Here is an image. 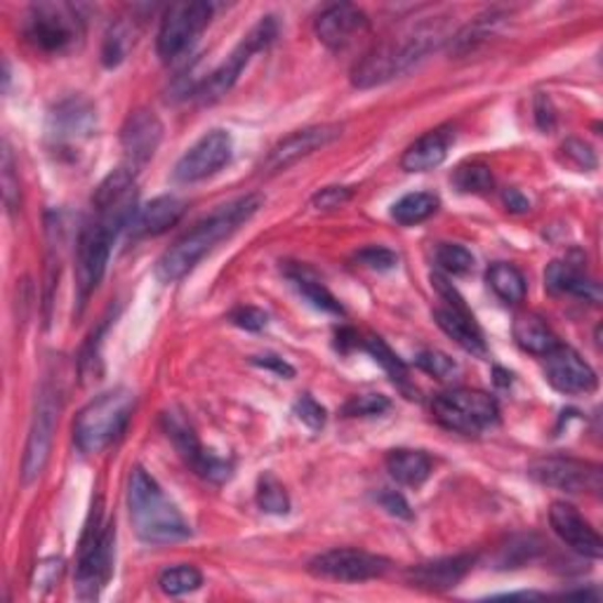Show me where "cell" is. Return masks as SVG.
<instances>
[{
    "label": "cell",
    "instance_id": "ffe728a7",
    "mask_svg": "<svg viewBox=\"0 0 603 603\" xmlns=\"http://www.w3.org/2000/svg\"><path fill=\"white\" fill-rule=\"evenodd\" d=\"M549 524L561 540L587 559L603 557V540L601 535L587 524L582 514L568 502H554L549 507Z\"/></svg>",
    "mask_w": 603,
    "mask_h": 603
},
{
    "label": "cell",
    "instance_id": "9c48e42d",
    "mask_svg": "<svg viewBox=\"0 0 603 603\" xmlns=\"http://www.w3.org/2000/svg\"><path fill=\"white\" fill-rule=\"evenodd\" d=\"M57 415H59V397L53 387H43L36 399L34 420H31V429L24 448L22 460V481L29 485L34 483L51 460L53 453V438L57 429Z\"/></svg>",
    "mask_w": 603,
    "mask_h": 603
},
{
    "label": "cell",
    "instance_id": "7bdbcfd3",
    "mask_svg": "<svg viewBox=\"0 0 603 603\" xmlns=\"http://www.w3.org/2000/svg\"><path fill=\"white\" fill-rule=\"evenodd\" d=\"M351 196H354L351 187H325L314 196L312 205L316 210H335L339 205H345L347 201H351Z\"/></svg>",
    "mask_w": 603,
    "mask_h": 603
},
{
    "label": "cell",
    "instance_id": "9a60e30c",
    "mask_svg": "<svg viewBox=\"0 0 603 603\" xmlns=\"http://www.w3.org/2000/svg\"><path fill=\"white\" fill-rule=\"evenodd\" d=\"M163 425H166V432L172 438L179 455H182V458L196 469V474H201L203 479L215 481V483H222L232 477V465L203 450L199 436H196L193 427L189 425L182 413H175V411L166 413L163 415Z\"/></svg>",
    "mask_w": 603,
    "mask_h": 603
},
{
    "label": "cell",
    "instance_id": "f6af8a7d",
    "mask_svg": "<svg viewBox=\"0 0 603 603\" xmlns=\"http://www.w3.org/2000/svg\"><path fill=\"white\" fill-rule=\"evenodd\" d=\"M3 196H5V205L8 210H18L20 208V182H14V170H12V154L3 149Z\"/></svg>",
    "mask_w": 603,
    "mask_h": 603
},
{
    "label": "cell",
    "instance_id": "f1b7e54d",
    "mask_svg": "<svg viewBox=\"0 0 603 603\" xmlns=\"http://www.w3.org/2000/svg\"><path fill=\"white\" fill-rule=\"evenodd\" d=\"M485 281L502 302L518 304L526 298V279L514 265H507V263L493 265L485 273Z\"/></svg>",
    "mask_w": 603,
    "mask_h": 603
},
{
    "label": "cell",
    "instance_id": "ba28073f",
    "mask_svg": "<svg viewBox=\"0 0 603 603\" xmlns=\"http://www.w3.org/2000/svg\"><path fill=\"white\" fill-rule=\"evenodd\" d=\"M276 34H279V26H276L273 18L259 20L250 29V34L236 45V51L203 80L199 92H196V94H199L203 102H215V100H220V97H224L226 92L234 88L241 71L248 67V62L253 59V55H257L259 51H265L267 45H271Z\"/></svg>",
    "mask_w": 603,
    "mask_h": 603
},
{
    "label": "cell",
    "instance_id": "30bf717a",
    "mask_svg": "<svg viewBox=\"0 0 603 603\" xmlns=\"http://www.w3.org/2000/svg\"><path fill=\"white\" fill-rule=\"evenodd\" d=\"M213 20V5L208 3H175L163 14L158 29L156 51L163 62L182 55L201 36V31Z\"/></svg>",
    "mask_w": 603,
    "mask_h": 603
},
{
    "label": "cell",
    "instance_id": "7402d4cb",
    "mask_svg": "<svg viewBox=\"0 0 603 603\" xmlns=\"http://www.w3.org/2000/svg\"><path fill=\"white\" fill-rule=\"evenodd\" d=\"M471 566H474V557L471 554H458V557H446L427 563H417L405 570V580L420 590L429 592H446L458 587L467 576Z\"/></svg>",
    "mask_w": 603,
    "mask_h": 603
},
{
    "label": "cell",
    "instance_id": "8d00e7d4",
    "mask_svg": "<svg viewBox=\"0 0 603 603\" xmlns=\"http://www.w3.org/2000/svg\"><path fill=\"white\" fill-rule=\"evenodd\" d=\"M436 263L446 273L462 276L474 269V255L462 246H455V243H442L436 248Z\"/></svg>",
    "mask_w": 603,
    "mask_h": 603
},
{
    "label": "cell",
    "instance_id": "f546056e",
    "mask_svg": "<svg viewBox=\"0 0 603 603\" xmlns=\"http://www.w3.org/2000/svg\"><path fill=\"white\" fill-rule=\"evenodd\" d=\"M438 210V196L429 191H415L403 196L401 201L394 203L391 208V217H394L399 224L411 226L429 220Z\"/></svg>",
    "mask_w": 603,
    "mask_h": 603
},
{
    "label": "cell",
    "instance_id": "74e56055",
    "mask_svg": "<svg viewBox=\"0 0 603 603\" xmlns=\"http://www.w3.org/2000/svg\"><path fill=\"white\" fill-rule=\"evenodd\" d=\"M415 366L420 370H425L427 375H434V378H438V380H448L455 372H458V364H455L448 354L434 351V349L417 354Z\"/></svg>",
    "mask_w": 603,
    "mask_h": 603
},
{
    "label": "cell",
    "instance_id": "d6986e66",
    "mask_svg": "<svg viewBox=\"0 0 603 603\" xmlns=\"http://www.w3.org/2000/svg\"><path fill=\"white\" fill-rule=\"evenodd\" d=\"M94 130V109L83 97H71L51 113V137L57 149H78Z\"/></svg>",
    "mask_w": 603,
    "mask_h": 603
},
{
    "label": "cell",
    "instance_id": "b9f144b4",
    "mask_svg": "<svg viewBox=\"0 0 603 603\" xmlns=\"http://www.w3.org/2000/svg\"><path fill=\"white\" fill-rule=\"evenodd\" d=\"M230 319L234 325H238V328L250 331V333L263 331L269 321V316L257 306H238V309H234Z\"/></svg>",
    "mask_w": 603,
    "mask_h": 603
},
{
    "label": "cell",
    "instance_id": "603a6c76",
    "mask_svg": "<svg viewBox=\"0 0 603 603\" xmlns=\"http://www.w3.org/2000/svg\"><path fill=\"white\" fill-rule=\"evenodd\" d=\"M182 215H185L182 201L175 199V196H158V199L137 208V213L133 222H130L127 230L135 238L160 236L182 220Z\"/></svg>",
    "mask_w": 603,
    "mask_h": 603
},
{
    "label": "cell",
    "instance_id": "4fadbf2b",
    "mask_svg": "<svg viewBox=\"0 0 603 603\" xmlns=\"http://www.w3.org/2000/svg\"><path fill=\"white\" fill-rule=\"evenodd\" d=\"M528 474L543 485L559 488L566 493H599L603 485L601 465L584 462L576 458H537L528 465Z\"/></svg>",
    "mask_w": 603,
    "mask_h": 603
},
{
    "label": "cell",
    "instance_id": "cb8c5ba5",
    "mask_svg": "<svg viewBox=\"0 0 603 603\" xmlns=\"http://www.w3.org/2000/svg\"><path fill=\"white\" fill-rule=\"evenodd\" d=\"M434 319L438 323V328H442L448 337H453L458 345L474 354L479 358L488 356V345L485 337L481 333V328L477 325L474 316L467 314V309H455V306H442L434 312Z\"/></svg>",
    "mask_w": 603,
    "mask_h": 603
},
{
    "label": "cell",
    "instance_id": "f35d334b",
    "mask_svg": "<svg viewBox=\"0 0 603 603\" xmlns=\"http://www.w3.org/2000/svg\"><path fill=\"white\" fill-rule=\"evenodd\" d=\"M389 411V399L380 394H361V397H351L342 413L347 417H368V415H382Z\"/></svg>",
    "mask_w": 603,
    "mask_h": 603
},
{
    "label": "cell",
    "instance_id": "7dc6e473",
    "mask_svg": "<svg viewBox=\"0 0 603 603\" xmlns=\"http://www.w3.org/2000/svg\"><path fill=\"white\" fill-rule=\"evenodd\" d=\"M253 364L259 366V368H265V370H271L276 375H281V378L290 380V378H295V368H292L286 358L281 356H276V354H263V356H253Z\"/></svg>",
    "mask_w": 603,
    "mask_h": 603
},
{
    "label": "cell",
    "instance_id": "f907efd6",
    "mask_svg": "<svg viewBox=\"0 0 603 603\" xmlns=\"http://www.w3.org/2000/svg\"><path fill=\"white\" fill-rule=\"evenodd\" d=\"M59 570H62V561H59V559L43 561V563L36 568V580H34V584H53V582L59 578Z\"/></svg>",
    "mask_w": 603,
    "mask_h": 603
},
{
    "label": "cell",
    "instance_id": "bcb514c9",
    "mask_svg": "<svg viewBox=\"0 0 603 603\" xmlns=\"http://www.w3.org/2000/svg\"><path fill=\"white\" fill-rule=\"evenodd\" d=\"M535 123L543 133H551L554 125H557V111H554V104L545 92L535 94Z\"/></svg>",
    "mask_w": 603,
    "mask_h": 603
},
{
    "label": "cell",
    "instance_id": "484cf974",
    "mask_svg": "<svg viewBox=\"0 0 603 603\" xmlns=\"http://www.w3.org/2000/svg\"><path fill=\"white\" fill-rule=\"evenodd\" d=\"M545 283L559 295H576L587 302H601V288L582 269L570 263H551L545 271Z\"/></svg>",
    "mask_w": 603,
    "mask_h": 603
},
{
    "label": "cell",
    "instance_id": "681fc988",
    "mask_svg": "<svg viewBox=\"0 0 603 603\" xmlns=\"http://www.w3.org/2000/svg\"><path fill=\"white\" fill-rule=\"evenodd\" d=\"M502 201L507 205L510 213H528L531 210V201L518 189H504Z\"/></svg>",
    "mask_w": 603,
    "mask_h": 603
},
{
    "label": "cell",
    "instance_id": "e0dca14e",
    "mask_svg": "<svg viewBox=\"0 0 603 603\" xmlns=\"http://www.w3.org/2000/svg\"><path fill=\"white\" fill-rule=\"evenodd\" d=\"M163 139V123L149 109H137L130 113L121 127V146L125 154V166L137 170L149 163Z\"/></svg>",
    "mask_w": 603,
    "mask_h": 603
},
{
    "label": "cell",
    "instance_id": "44dd1931",
    "mask_svg": "<svg viewBox=\"0 0 603 603\" xmlns=\"http://www.w3.org/2000/svg\"><path fill=\"white\" fill-rule=\"evenodd\" d=\"M366 29V12L349 3L325 8L316 20V36L325 47H331V51H345V47L354 43L356 36H361Z\"/></svg>",
    "mask_w": 603,
    "mask_h": 603
},
{
    "label": "cell",
    "instance_id": "5bb4252c",
    "mask_svg": "<svg viewBox=\"0 0 603 603\" xmlns=\"http://www.w3.org/2000/svg\"><path fill=\"white\" fill-rule=\"evenodd\" d=\"M232 135L226 130H210L191 149L177 160L175 177L179 182L193 185L217 175L232 160Z\"/></svg>",
    "mask_w": 603,
    "mask_h": 603
},
{
    "label": "cell",
    "instance_id": "ac0fdd59",
    "mask_svg": "<svg viewBox=\"0 0 603 603\" xmlns=\"http://www.w3.org/2000/svg\"><path fill=\"white\" fill-rule=\"evenodd\" d=\"M545 375L561 394H592L599 384L592 366L576 349L563 345L545 356Z\"/></svg>",
    "mask_w": 603,
    "mask_h": 603
},
{
    "label": "cell",
    "instance_id": "d590c367",
    "mask_svg": "<svg viewBox=\"0 0 603 603\" xmlns=\"http://www.w3.org/2000/svg\"><path fill=\"white\" fill-rule=\"evenodd\" d=\"M130 45H133V34H130L127 24H116L109 29V34L104 38L102 47V62L104 67H119V64L125 59Z\"/></svg>",
    "mask_w": 603,
    "mask_h": 603
},
{
    "label": "cell",
    "instance_id": "7a4b0ae2",
    "mask_svg": "<svg viewBox=\"0 0 603 603\" xmlns=\"http://www.w3.org/2000/svg\"><path fill=\"white\" fill-rule=\"evenodd\" d=\"M127 507L133 526L144 543L170 545L191 537L187 518L163 493V488L146 474L142 467H135L127 483Z\"/></svg>",
    "mask_w": 603,
    "mask_h": 603
},
{
    "label": "cell",
    "instance_id": "2e32d148",
    "mask_svg": "<svg viewBox=\"0 0 603 603\" xmlns=\"http://www.w3.org/2000/svg\"><path fill=\"white\" fill-rule=\"evenodd\" d=\"M342 125L337 123H323V125H312L304 130H295L288 137H283L279 144L273 146L269 156L265 158V170L267 172H281L290 166H295L298 160L312 156L314 152L323 149V146L333 144L335 139L342 137Z\"/></svg>",
    "mask_w": 603,
    "mask_h": 603
},
{
    "label": "cell",
    "instance_id": "836d02e7",
    "mask_svg": "<svg viewBox=\"0 0 603 603\" xmlns=\"http://www.w3.org/2000/svg\"><path fill=\"white\" fill-rule=\"evenodd\" d=\"M453 185L462 193H483L493 189L495 177L483 163H465L453 172Z\"/></svg>",
    "mask_w": 603,
    "mask_h": 603
},
{
    "label": "cell",
    "instance_id": "8fae6325",
    "mask_svg": "<svg viewBox=\"0 0 603 603\" xmlns=\"http://www.w3.org/2000/svg\"><path fill=\"white\" fill-rule=\"evenodd\" d=\"M389 568L391 561L380 557V554L354 547H337L331 551H323L309 561V573L335 582L375 580L382 578Z\"/></svg>",
    "mask_w": 603,
    "mask_h": 603
},
{
    "label": "cell",
    "instance_id": "3957f363",
    "mask_svg": "<svg viewBox=\"0 0 603 603\" xmlns=\"http://www.w3.org/2000/svg\"><path fill=\"white\" fill-rule=\"evenodd\" d=\"M438 43H442V34L436 29H420L399 43H387L356 64L351 83L358 90H370L391 78L409 74Z\"/></svg>",
    "mask_w": 603,
    "mask_h": 603
},
{
    "label": "cell",
    "instance_id": "ee69618b",
    "mask_svg": "<svg viewBox=\"0 0 603 603\" xmlns=\"http://www.w3.org/2000/svg\"><path fill=\"white\" fill-rule=\"evenodd\" d=\"M563 154L570 160H573L580 170H594L596 168V156L592 152V146L580 142V139H568L563 144Z\"/></svg>",
    "mask_w": 603,
    "mask_h": 603
},
{
    "label": "cell",
    "instance_id": "60d3db41",
    "mask_svg": "<svg viewBox=\"0 0 603 603\" xmlns=\"http://www.w3.org/2000/svg\"><path fill=\"white\" fill-rule=\"evenodd\" d=\"M295 415L300 422H304V425L314 432L323 429V425H325V409L309 394H304L295 401Z\"/></svg>",
    "mask_w": 603,
    "mask_h": 603
},
{
    "label": "cell",
    "instance_id": "6da1fadb",
    "mask_svg": "<svg viewBox=\"0 0 603 603\" xmlns=\"http://www.w3.org/2000/svg\"><path fill=\"white\" fill-rule=\"evenodd\" d=\"M263 208V196L248 193L236 201L220 205L213 215L205 217L187 232L182 238L175 241L166 253L160 255L156 273L163 283H175L201 263V259L213 250L220 241L230 238L236 230H241L257 210Z\"/></svg>",
    "mask_w": 603,
    "mask_h": 603
},
{
    "label": "cell",
    "instance_id": "c3c4849f",
    "mask_svg": "<svg viewBox=\"0 0 603 603\" xmlns=\"http://www.w3.org/2000/svg\"><path fill=\"white\" fill-rule=\"evenodd\" d=\"M380 504L389 514H394V516H401V518H411L413 516L409 502H405V498L397 491H384L380 495Z\"/></svg>",
    "mask_w": 603,
    "mask_h": 603
},
{
    "label": "cell",
    "instance_id": "ab89813d",
    "mask_svg": "<svg viewBox=\"0 0 603 603\" xmlns=\"http://www.w3.org/2000/svg\"><path fill=\"white\" fill-rule=\"evenodd\" d=\"M356 263L372 271H391L399 267V255L382 246H370V248H364L361 253H356Z\"/></svg>",
    "mask_w": 603,
    "mask_h": 603
},
{
    "label": "cell",
    "instance_id": "5b68a950",
    "mask_svg": "<svg viewBox=\"0 0 603 603\" xmlns=\"http://www.w3.org/2000/svg\"><path fill=\"white\" fill-rule=\"evenodd\" d=\"M22 31L24 38L41 53L67 55L83 41L86 24L76 5L36 3L29 8Z\"/></svg>",
    "mask_w": 603,
    "mask_h": 603
},
{
    "label": "cell",
    "instance_id": "e575fe53",
    "mask_svg": "<svg viewBox=\"0 0 603 603\" xmlns=\"http://www.w3.org/2000/svg\"><path fill=\"white\" fill-rule=\"evenodd\" d=\"M257 504L259 510L267 514H288L290 512V498L286 488L279 483V479L265 474L257 483Z\"/></svg>",
    "mask_w": 603,
    "mask_h": 603
},
{
    "label": "cell",
    "instance_id": "d4e9b609",
    "mask_svg": "<svg viewBox=\"0 0 603 603\" xmlns=\"http://www.w3.org/2000/svg\"><path fill=\"white\" fill-rule=\"evenodd\" d=\"M450 139H453V135L444 127L432 130V133L422 135L415 144H411L409 149H405V154L401 158V168L405 172H427V170L438 168L448 156Z\"/></svg>",
    "mask_w": 603,
    "mask_h": 603
},
{
    "label": "cell",
    "instance_id": "1f68e13d",
    "mask_svg": "<svg viewBox=\"0 0 603 603\" xmlns=\"http://www.w3.org/2000/svg\"><path fill=\"white\" fill-rule=\"evenodd\" d=\"M288 276H290L292 286L298 288L300 295L306 302H312L316 309H321V312H328V314H342V312H345V309H342V304L335 300L333 292L328 288H325L323 283H319L316 279H312V276H309L306 271L295 269V271H290Z\"/></svg>",
    "mask_w": 603,
    "mask_h": 603
},
{
    "label": "cell",
    "instance_id": "4316f807",
    "mask_svg": "<svg viewBox=\"0 0 603 603\" xmlns=\"http://www.w3.org/2000/svg\"><path fill=\"white\" fill-rule=\"evenodd\" d=\"M512 333H514L516 345L533 356H547L549 351L559 347L557 335L551 333L545 319H540L537 314H528V312L518 314L514 319Z\"/></svg>",
    "mask_w": 603,
    "mask_h": 603
},
{
    "label": "cell",
    "instance_id": "83f0119b",
    "mask_svg": "<svg viewBox=\"0 0 603 603\" xmlns=\"http://www.w3.org/2000/svg\"><path fill=\"white\" fill-rule=\"evenodd\" d=\"M387 471L391 474V479L399 481L401 485L417 488L429 479L432 460L429 455L422 450L397 448V450H389L387 455Z\"/></svg>",
    "mask_w": 603,
    "mask_h": 603
},
{
    "label": "cell",
    "instance_id": "7c38bea8",
    "mask_svg": "<svg viewBox=\"0 0 603 603\" xmlns=\"http://www.w3.org/2000/svg\"><path fill=\"white\" fill-rule=\"evenodd\" d=\"M113 241H116V234L109 232L107 226L102 222H97L94 217L80 230L76 243V283L80 304H83L90 298V292L100 286L109 265Z\"/></svg>",
    "mask_w": 603,
    "mask_h": 603
},
{
    "label": "cell",
    "instance_id": "277c9868",
    "mask_svg": "<svg viewBox=\"0 0 603 603\" xmlns=\"http://www.w3.org/2000/svg\"><path fill=\"white\" fill-rule=\"evenodd\" d=\"M135 397L127 389H113L90 401L74 422V442L83 453H102L125 432L133 415Z\"/></svg>",
    "mask_w": 603,
    "mask_h": 603
},
{
    "label": "cell",
    "instance_id": "4dcf8cb0",
    "mask_svg": "<svg viewBox=\"0 0 603 603\" xmlns=\"http://www.w3.org/2000/svg\"><path fill=\"white\" fill-rule=\"evenodd\" d=\"M203 584V573L196 566L189 563H177L168 566L158 576V587L163 594L168 596H182L189 592H196Z\"/></svg>",
    "mask_w": 603,
    "mask_h": 603
},
{
    "label": "cell",
    "instance_id": "52a82bcc",
    "mask_svg": "<svg viewBox=\"0 0 603 603\" xmlns=\"http://www.w3.org/2000/svg\"><path fill=\"white\" fill-rule=\"evenodd\" d=\"M113 543H116V526L102 524V512L97 510L78 551L76 592L80 599H94L109 582L113 570Z\"/></svg>",
    "mask_w": 603,
    "mask_h": 603
},
{
    "label": "cell",
    "instance_id": "8992f818",
    "mask_svg": "<svg viewBox=\"0 0 603 603\" xmlns=\"http://www.w3.org/2000/svg\"><path fill=\"white\" fill-rule=\"evenodd\" d=\"M432 413L442 427L467 436H477L500 420L498 401L491 394L465 387L438 394L432 403Z\"/></svg>",
    "mask_w": 603,
    "mask_h": 603
},
{
    "label": "cell",
    "instance_id": "d6a6232c",
    "mask_svg": "<svg viewBox=\"0 0 603 603\" xmlns=\"http://www.w3.org/2000/svg\"><path fill=\"white\" fill-rule=\"evenodd\" d=\"M364 347H366V351L375 358V361H378V364L384 368V372L389 375L391 382L399 384V387L409 384V368H405V364L401 361V358H399L394 351H391V347L387 345L384 339H380V337H368V339L364 342Z\"/></svg>",
    "mask_w": 603,
    "mask_h": 603
}]
</instances>
